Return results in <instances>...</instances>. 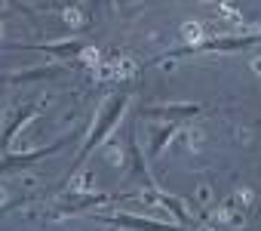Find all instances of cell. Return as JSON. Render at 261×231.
Here are the masks:
<instances>
[{"instance_id":"1","label":"cell","mask_w":261,"mask_h":231,"mask_svg":"<svg viewBox=\"0 0 261 231\" xmlns=\"http://www.w3.org/2000/svg\"><path fill=\"white\" fill-rule=\"evenodd\" d=\"M123 108H126V96H120V99H117V102H114V105H111V108L105 111V118L98 121V127H95V133L89 136V142H86V145H83V151L77 154V160H74V170H80V164H83V160L89 157V151H92V148H95V145H98V142L105 139V133H108V130L114 127V121L120 118V111H123Z\"/></svg>"},{"instance_id":"2","label":"cell","mask_w":261,"mask_h":231,"mask_svg":"<svg viewBox=\"0 0 261 231\" xmlns=\"http://www.w3.org/2000/svg\"><path fill=\"white\" fill-rule=\"evenodd\" d=\"M62 145H65V142H56V145H49V148H43V151H31V154H22V157H10V160L0 164V173H10V170H19V167L34 164V160H40V157H46V154H56Z\"/></svg>"},{"instance_id":"3","label":"cell","mask_w":261,"mask_h":231,"mask_svg":"<svg viewBox=\"0 0 261 231\" xmlns=\"http://www.w3.org/2000/svg\"><path fill=\"white\" fill-rule=\"evenodd\" d=\"M114 222H120V225H129V228H145V231H181V228H172V225H157V222L136 219V216H114Z\"/></svg>"},{"instance_id":"4","label":"cell","mask_w":261,"mask_h":231,"mask_svg":"<svg viewBox=\"0 0 261 231\" xmlns=\"http://www.w3.org/2000/svg\"><path fill=\"white\" fill-rule=\"evenodd\" d=\"M31 114H34V108H25V111L19 114V121H16V124H13V127H10V130L4 133V142H10V139H13V133H16V130H19V127H22V124H25V121L31 118Z\"/></svg>"},{"instance_id":"5","label":"cell","mask_w":261,"mask_h":231,"mask_svg":"<svg viewBox=\"0 0 261 231\" xmlns=\"http://www.w3.org/2000/svg\"><path fill=\"white\" fill-rule=\"evenodd\" d=\"M252 68H255V74H261V59H255V62H252Z\"/></svg>"}]
</instances>
